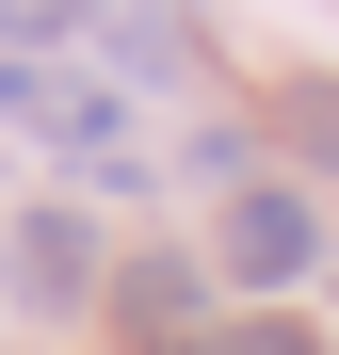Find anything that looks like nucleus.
<instances>
[{
  "mask_svg": "<svg viewBox=\"0 0 339 355\" xmlns=\"http://www.w3.org/2000/svg\"><path fill=\"white\" fill-rule=\"evenodd\" d=\"M307 243H323V226H307L291 178H243V194H226V275H243V291H291V275H307Z\"/></svg>",
  "mask_w": 339,
  "mask_h": 355,
  "instance_id": "nucleus-1",
  "label": "nucleus"
},
{
  "mask_svg": "<svg viewBox=\"0 0 339 355\" xmlns=\"http://www.w3.org/2000/svg\"><path fill=\"white\" fill-rule=\"evenodd\" d=\"M17 291H33V307H81V291H97V226L81 210H33L17 226Z\"/></svg>",
  "mask_w": 339,
  "mask_h": 355,
  "instance_id": "nucleus-2",
  "label": "nucleus"
},
{
  "mask_svg": "<svg viewBox=\"0 0 339 355\" xmlns=\"http://www.w3.org/2000/svg\"><path fill=\"white\" fill-rule=\"evenodd\" d=\"M113 307H130V339L194 355V259H130V275H113Z\"/></svg>",
  "mask_w": 339,
  "mask_h": 355,
  "instance_id": "nucleus-3",
  "label": "nucleus"
},
{
  "mask_svg": "<svg viewBox=\"0 0 339 355\" xmlns=\"http://www.w3.org/2000/svg\"><path fill=\"white\" fill-rule=\"evenodd\" d=\"M275 130H291L307 162H339V81H291V97H275Z\"/></svg>",
  "mask_w": 339,
  "mask_h": 355,
  "instance_id": "nucleus-4",
  "label": "nucleus"
},
{
  "mask_svg": "<svg viewBox=\"0 0 339 355\" xmlns=\"http://www.w3.org/2000/svg\"><path fill=\"white\" fill-rule=\"evenodd\" d=\"M81 17H97V0H0V33H17V49H65Z\"/></svg>",
  "mask_w": 339,
  "mask_h": 355,
  "instance_id": "nucleus-5",
  "label": "nucleus"
},
{
  "mask_svg": "<svg viewBox=\"0 0 339 355\" xmlns=\"http://www.w3.org/2000/svg\"><path fill=\"white\" fill-rule=\"evenodd\" d=\"M226 355H323V339H307L291 307H259V323H243V339H226Z\"/></svg>",
  "mask_w": 339,
  "mask_h": 355,
  "instance_id": "nucleus-6",
  "label": "nucleus"
}]
</instances>
